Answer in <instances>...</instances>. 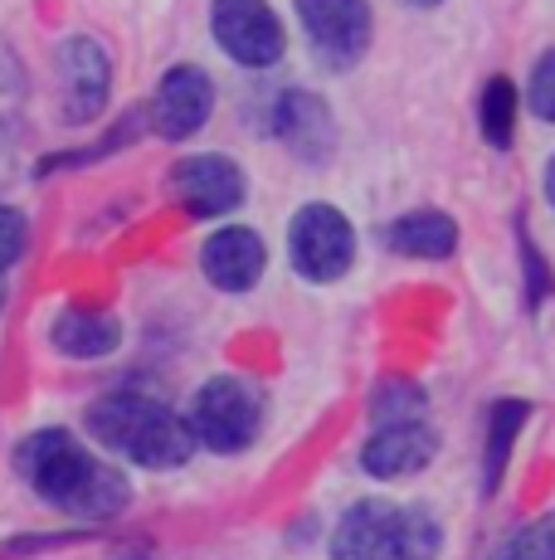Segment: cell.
<instances>
[{
	"mask_svg": "<svg viewBox=\"0 0 555 560\" xmlns=\"http://www.w3.org/2000/svg\"><path fill=\"white\" fill-rule=\"evenodd\" d=\"M434 429L420 424V419H400V424H386L366 448H361V463L376 478H404V472H420L424 463L434 458Z\"/></svg>",
	"mask_w": 555,
	"mask_h": 560,
	"instance_id": "12",
	"label": "cell"
},
{
	"mask_svg": "<svg viewBox=\"0 0 555 560\" xmlns=\"http://www.w3.org/2000/svg\"><path fill=\"white\" fill-rule=\"evenodd\" d=\"M287 254H293V268L303 278L336 283L356 258V234H351L346 214L332 210V205H307V210H297L293 230H287Z\"/></svg>",
	"mask_w": 555,
	"mask_h": 560,
	"instance_id": "4",
	"label": "cell"
},
{
	"mask_svg": "<svg viewBox=\"0 0 555 560\" xmlns=\"http://www.w3.org/2000/svg\"><path fill=\"white\" fill-rule=\"evenodd\" d=\"M88 434L113 454L142 463V468H180L196 454V434L180 415L146 395H108L88 409Z\"/></svg>",
	"mask_w": 555,
	"mask_h": 560,
	"instance_id": "2",
	"label": "cell"
},
{
	"mask_svg": "<svg viewBox=\"0 0 555 560\" xmlns=\"http://www.w3.org/2000/svg\"><path fill=\"white\" fill-rule=\"evenodd\" d=\"M49 341H55L59 357L69 361H98L117 351V341H122V327H117L113 317H103V312H88V307H69L55 317V327H49Z\"/></svg>",
	"mask_w": 555,
	"mask_h": 560,
	"instance_id": "14",
	"label": "cell"
},
{
	"mask_svg": "<svg viewBox=\"0 0 555 560\" xmlns=\"http://www.w3.org/2000/svg\"><path fill=\"white\" fill-rule=\"evenodd\" d=\"M521 419H527V405L517 400H501L493 409V439H487V472H483V488L493 492L501 482V468H507V454H511V439H517Z\"/></svg>",
	"mask_w": 555,
	"mask_h": 560,
	"instance_id": "18",
	"label": "cell"
},
{
	"mask_svg": "<svg viewBox=\"0 0 555 560\" xmlns=\"http://www.w3.org/2000/svg\"><path fill=\"white\" fill-rule=\"evenodd\" d=\"M15 468L49 508L79 516V522H108L127 508L132 488L108 463H98L79 439L63 429H39L15 448Z\"/></svg>",
	"mask_w": 555,
	"mask_h": 560,
	"instance_id": "1",
	"label": "cell"
},
{
	"mask_svg": "<svg viewBox=\"0 0 555 560\" xmlns=\"http://www.w3.org/2000/svg\"><path fill=\"white\" fill-rule=\"evenodd\" d=\"M390 254H410V258H448L458 244V224L439 210H414L386 230Z\"/></svg>",
	"mask_w": 555,
	"mask_h": 560,
	"instance_id": "15",
	"label": "cell"
},
{
	"mask_svg": "<svg viewBox=\"0 0 555 560\" xmlns=\"http://www.w3.org/2000/svg\"><path fill=\"white\" fill-rule=\"evenodd\" d=\"M477 122H483V137L493 147H507L511 142V122H517V89H511V79H493L483 89Z\"/></svg>",
	"mask_w": 555,
	"mask_h": 560,
	"instance_id": "17",
	"label": "cell"
},
{
	"mask_svg": "<svg viewBox=\"0 0 555 560\" xmlns=\"http://www.w3.org/2000/svg\"><path fill=\"white\" fill-rule=\"evenodd\" d=\"M546 200L555 205V156H551V166H546Z\"/></svg>",
	"mask_w": 555,
	"mask_h": 560,
	"instance_id": "23",
	"label": "cell"
},
{
	"mask_svg": "<svg viewBox=\"0 0 555 560\" xmlns=\"http://www.w3.org/2000/svg\"><path fill=\"white\" fill-rule=\"evenodd\" d=\"M297 15H303V30H307V39H312V49L322 54L327 63H336V69H351L370 45L366 0H297Z\"/></svg>",
	"mask_w": 555,
	"mask_h": 560,
	"instance_id": "7",
	"label": "cell"
},
{
	"mask_svg": "<svg viewBox=\"0 0 555 560\" xmlns=\"http://www.w3.org/2000/svg\"><path fill=\"white\" fill-rule=\"evenodd\" d=\"M210 107H215V83H210V73L196 69V63H180V69H170L166 79L156 83L152 127L166 142H186V137H196L200 127L210 122Z\"/></svg>",
	"mask_w": 555,
	"mask_h": 560,
	"instance_id": "8",
	"label": "cell"
},
{
	"mask_svg": "<svg viewBox=\"0 0 555 560\" xmlns=\"http://www.w3.org/2000/svg\"><path fill=\"white\" fill-rule=\"evenodd\" d=\"M394 526H400V508L380 498H366L332 532V560H394Z\"/></svg>",
	"mask_w": 555,
	"mask_h": 560,
	"instance_id": "10",
	"label": "cell"
},
{
	"mask_svg": "<svg viewBox=\"0 0 555 560\" xmlns=\"http://www.w3.org/2000/svg\"><path fill=\"white\" fill-rule=\"evenodd\" d=\"M200 264H205L210 283L224 288V293H249V288L263 278L269 249H263V240L253 230H244V224H229V230L210 234Z\"/></svg>",
	"mask_w": 555,
	"mask_h": 560,
	"instance_id": "11",
	"label": "cell"
},
{
	"mask_svg": "<svg viewBox=\"0 0 555 560\" xmlns=\"http://www.w3.org/2000/svg\"><path fill=\"white\" fill-rule=\"evenodd\" d=\"M527 103H531V113H536V117L555 122V49H551V54H541V63L531 69Z\"/></svg>",
	"mask_w": 555,
	"mask_h": 560,
	"instance_id": "22",
	"label": "cell"
},
{
	"mask_svg": "<svg viewBox=\"0 0 555 560\" xmlns=\"http://www.w3.org/2000/svg\"><path fill=\"white\" fill-rule=\"evenodd\" d=\"M420 405H424V395H420V385H410V381H386L376 390V415L390 419V424L414 419V415H420Z\"/></svg>",
	"mask_w": 555,
	"mask_h": 560,
	"instance_id": "20",
	"label": "cell"
},
{
	"mask_svg": "<svg viewBox=\"0 0 555 560\" xmlns=\"http://www.w3.org/2000/svg\"><path fill=\"white\" fill-rule=\"evenodd\" d=\"M414 5H439V0H414Z\"/></svg>",
	"mask_w": 555,
	"mask_h": 560,
	"instance_id": "25",
	"label": "cell"
},
{
	"mask_svg": "<svg viewBox=\"0 0 555 560\" xmlns=\"http://www.w3.org/2000/svg\"><path fill=\"white\" fill-rule=\"evenodd\" d=\"M170 196L196 220H215V214H229L244 200V171L229 156H215V152L190 156L170 171Z\"/></svg>",
	"mask_w": 555,
	"mask_h": 560,
	"instance_id": "9",
	"label": "cell"
},
{
	"mask_svg": "<svg viewBox=\"0 0 555 560\" xmlns=\"http://www.w3.org/2000/svg\"><path fill=\"white\" fill-rule=\"evenodd\" d=\"M273 132L283 137L287 147H293L303 161H322L327 152H332V113H327L322 98H312V93L293 89L283 93L273 107Z\"/></svg>",
	"mask_w": 555,
	"mask_h": 560,
	"instance_id": "13",
	"label": "cell"
},
{
	"mask_svg": "<svg viewBox=\"0 0 555 560\" xmlns=\"http://www.w3.org/2000/svg\"><path fill=\"white\" fill-rule=\"evenodd\" d=\"M497 560H555V516L531 522L497 551Z\"/></svg>",
	"mask_w": 555,
	"mask_h": 560,
	"instance_id": "19",
	"label": "cell"
},
{
	"mask_svg": "<svg viewBox=\"0 0 555 560\" xmlns=\"http://www.w3.org/2000/svg\"><path fill=\"white\" fill-rule=\"evenodd\" d=\"M108 93H113V59L98 39L88 35H73L59 45V113L63 122L83 127L108 107Z\"/></svg>",
	"mask_w": 555,
	"mask_h": 560,
	"instance_id": "6",
	"label": "cell"
},
{
	"mask_svg": "<svg viewBox=\"0 0 555 560\" xmlns=\"http://www.w3.org/2000/svg\"><path fill=\"white\" fill-rule=\"evenodd\" d=\"M444 551V532L424 508L400 512V526H394V560H434Z\"/></svg>",
	"mask_w": 555,
	"mask_h": 560,
	"instance_id": "16",
	"label": "cell"
},
{
	"mask_svg": "<svg viewBox=\"0 0 555 560\" xmlns=\"http://www.w3.org/2000/svg\"><path fill=\"white\" fill-rule=\"evenodd\" d=\"M25 244H29V220L15 205H0V273H5L10 264H20Z\"/></svg>",
	"mask_w": 555,
	"mask_h": 560,
	"instance_id": "21",
	"label": "cell"
},
{
	"mask_svg": "<svg viewBox=\"0 0 555 560\" xmlns=\"http://www.w3.org/2000/svg\"><path fill=\"white\" fill-rule=\"evenodd\" d=\"M220 49L244 69H273L283 59V25H278L269 0H215L210 10Z\"/></svg>",
	"mask_w": 555,
	"mask_h": 560,
	"instance_id": "5",
	"label": "cell"
},
{
	"mask_svg": "<svg viewBox=\"0 0 555 560\" xmlns=\"http://www.w3.org/2000/svg\"><path fill=\"white\" fill-rule=\"evenodd\" d=\"M259 395L249 390L244 381H234V375H215V381H205L196 390V405H190V434H196V444L215 448V454H239V448L253 444V434H259Z\"/></svg>",
	"mask_w": 555,
	"mask_h": 560,
	"instance_id": "3",
	"label": "cell"
},
{
	"mask_svg": "<svg viewBox=\"0 0 555 560\" xmlns=\"http://www.w3.org/2000/svg\"><path fill=\"white\" fill-rule=\"evenodd\" d=\"M0 312H5V278H0Z\"/></svg>",
	"mask_w": 555,
	"mask_h": 560,
	"instance_id": "24",
	"label": "cell"
}]
</instances>
